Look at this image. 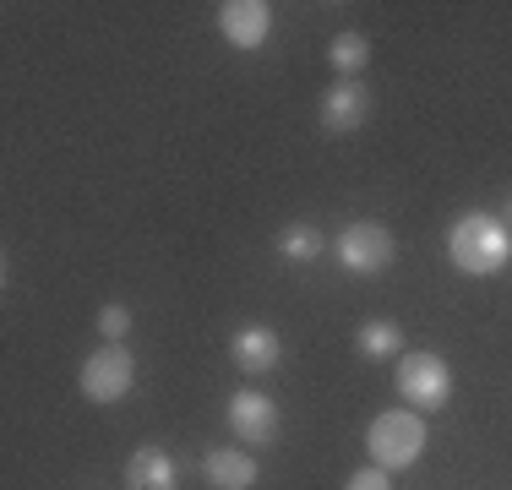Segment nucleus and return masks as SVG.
Segmentation results:
<instances>
[{"label":"nucleus","mask_w":512,"mask_h":490,"mask_svg":"<svg viewBox=\"0 0 512 490\" xmlns=\"http://www.w3.org/2000/svg\"><path fill=\"white\" fill-rule=\"evenodd\" d=\"M82 398L88 403H120L131 392V382H137V360H131L126 343H104L99 354H88L82 360Z\"/></svg>","instance_id":"nucleus-5"},{"label":"nucleus","mask_w":512,"mask_h":490,"mask_svg":"<svg viewBox=\"0 0 512 490\" xmlns=\"http://www.w3.org/2000/svg\"><path fill=\"white\" fill-rule=\"evenodd\" d=\"M425 447H431V431H425V414H414V409H387L365 425V452L387 474L414 469L425 458Z\"/></svg>","instance_id":"nucleus-2"},{"label":"nucleus","mask_w":512,"mask_h":490,"mask_svg":"<svg viewBox=\"0 0 512 490\" xmlns=\"http://www.w3.org/2000/svg\"><path fill=\"white\" fill-rule=\"evenodd\" d=\"M229 431L240 447H273L278 441V403L256 387H240L229 398Z\"/></svg>","instance_id":"nucleus-6"},{"label":"nucleus","mask_w":512,"mask_h":490,"mask_svg":"<svg viewBox=\"0 0 512 490\" xmlns=\"http://www.w3.org/2000/svg\"><path fill=\"white\" fill-rule=\"evenodd\" d=\"M502 224L512 229V196H507V207H502Z\"/></svg>","instance_id":"nucleus-17"},{"label":"nucleus","mask_w":512,"mask_h":490,"mask_svg":"<svg viewBox=\"0 0 512 490\" xmlns=\"http://www.w3.org/2000/svg\"><path fill=\"white\" fill-rule=\"evenodd\" d=\"M447 256L469 278H496L512 262V229L502 224V213H463L447 229Z\"/></svg>","instance_id":"nucleus-1"},{"label":"nucleus","mask_w":512,"mask_h":490,"mask_svg":"<svg viewBox=\"0 0 512 490\" xmlns=\"http://www.w3.org/2000/svg\"><path fill=\"white\" fill-rule=\"evenodd\" d=\"M355 349H360V360H404V327L371 316V322L355 327Z\"/></svg>","instance_id":"nucleus-12"},{"label":"nucleus","mask_w":512,"mask_h":490,"mask_svg":"<svg viewBox=\"0 0 512 490\" xmlns=\"http://www.w3.org/2000/svg\"><path fill=\"white\" fill-rule=\"evenodd\" d=\"M393 382H398V398H404L414 414H436L447 398H453V371H447V360L431 354V349L404 354Z\"/></svg>","instance_id":"nucleus-3"},{"label":"nucleus","mask_w":512,"mask_h":490,"mask_svg":"<svg viewBox=\"0 0 512 490\" xmlns=\"http://www.w3.org/2000/svg\"><path fill=\"white\" fill-rule=\"evenodd\" d=\"M338 262H344V273H355V278L387 273V267L398 262L393 229L376 224V218H355L349 229H338Z\"/></svg>","instance_id":"nucleus-4"},{"label":"nucleus","mask_w":512,"mask_h":490,"mask_svg":"<svg viewBox=\"0 0 512 490\" xmlns=\"http://www.w3.org/2000/svg\"><path fill=\"white\" fill-rule=\"evenodd\" d=\"M273 245H278V256L295 262V267H311V262H322V256H327V235L316 224H284Z\"/></svg>","instance_id":"nucleus-13"},{"label":"nucleus","mask_w":512,"mask_h":490,"mask_svg":"<svg viewBox=\"0 0 512 490\" xmlns=\"http://www.w3.org/2000/svg\"><path fill=\"white\" fill-rule=\"evenodd\" d=\"M344 490H393V474L376 469V463H365V469H355V474L344 480Z\"/></svg>","instance_id":"nucleus-16"},{"label":"nucleus","mask_w":512,"mask_h":490,"mask_svg":"<svg viewBox=\"0 0 512 490\" xmlns=\"http://www.w3.org/2000/svg\"><path fill=\"white\" fill-rule=\"evenodd\" d=\"M99 333H104V343H126V333H131V311L120 300H109L104 311H99Z\"/></svg>","instance_id":"nucleus-15"},{"label":"nucleus","mask_w":512,"mask_h":490,"mask_svg":"<svg viewBox=\"0 0 512 490\" xmlns=\"http://www.w3.org/2000/svg\"><path fill=\"white\" fill-rule=\"evenodd\" d=\"M202 474L213 490H251L256 480H262V469H256V458L246 447H213L202 458Z\"/></svg>","instance_id":"nucleus-10"},{"label":"nucleus","mask_w":512,"mask_h":490,"mask_svg":"<svg viewBox=\"0 0 512 490\" xmlns=\"http://www.w3.org/2000/svg\"><path fill=\"white\" fill-rule=\"evenodd\" d=\"M218 33L235 49L256 55V49L267 44V33H273V6H267V0H224V6H218Z\"/></svg>","instance_id":"nucleus-7"},{"label":"nucleus","mask_w":512,"mask_h":490,"mask_svg":"<svg viewBox=\"0 0 512 490\" xmlns=\"http://www.w3.org/2000/svg\"><path fill=\"white\" fill-rule=\"evenodd\" d=\"M327 60H333L338 77H360L365 66H371V39L365 33H333V44H327Z\"/></svg>","instance_id":"nucleus-14"},{"label":"nucleus","mask_w":512,"mask_h":490,"mask_svg":"<svg viewBox=\"0 0 512 490\" xmlns=\"http://www.w3.org/2000/svg\"><path fill=\"white\" fill-rule=\"evenodd\" d=\"M229 360H235L246 376H267L278 360H284V338H278L273 327H240V333L229 338Z\"/></svg>","instance_id":"nucleus-9"},{"label":"nucleus","mask_w":512,"mask_h":490,"mask_svg":"<svg viewBox=\"0 0 512 490\" xmlns=\"http://www.w3.org/2000/svg\"><path fill=\"white\" fill-rule=\"evenodd\" d=\"M126 485L131 490H180V469H175V458H169L164 447H137L126 458Z\"/></svg>","instance_id":"nucleus-11"},{"label":"nucleus","mask_w":512,"mask_h":490,"mask_svg":"<svg viewBox=\"0 0 512 490\" xmlns=\"http://www.w3.org/2000/svg\"><path fill=\"white\" fill-rule=\"evenodd\" d=\"M365 120H371V88H365L360 77H338L333 88L322 93V126L327 131H360Z\"/></svg>","instance_id":"nucleus-8"}]
</instances>
